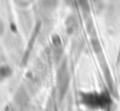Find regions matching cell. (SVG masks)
I'll return each mask as SVG.
<instances>
[{
	"mask_svg": "<svg viewBox=\"0 0 120 111\" xmlns=\"http://www.w3.org/2000/svg\"><path fill=\"white\" fill-rule=\"evenodd\" d=\"M77 2H78V5L83 12H89V9H90L89 0H77Z\"/></svg>",
	"mask_w": 120,
	"mask_h": 111,
	"instance_id": "3957f363",
	"label": "cell"
},
{
	"mask_svg": "<svg viewBox=\"0 0 120 111\" xmlns=\"http://www.w3.org/2000/svg\"><path fill=\"white\" fill-rule=\"evenodd\" d=\"M41 7L47 11L55 9L58 5V0H41Z\"/></svg>",
	"mask_w": 120,
	"mask_h": 111,
	"instance_id": "6da1fadb",
	"label": "cell"
},
{
	"mask_svg": "<svg viewBox=\"0 0 120 111\" xmlns=\"http://www.w3.org/2000/svg\"><path fill=\"white\" fill-rule=\"evenodd\" d=\"M11 75V69L6 66H0V79L1 78H6Z\"/></svg>",
	"mask_w": 120,
	"mask_h": 111,
	"instance_id": "7a4b0ae2",
	"label": "cell"
}]
</instances>
